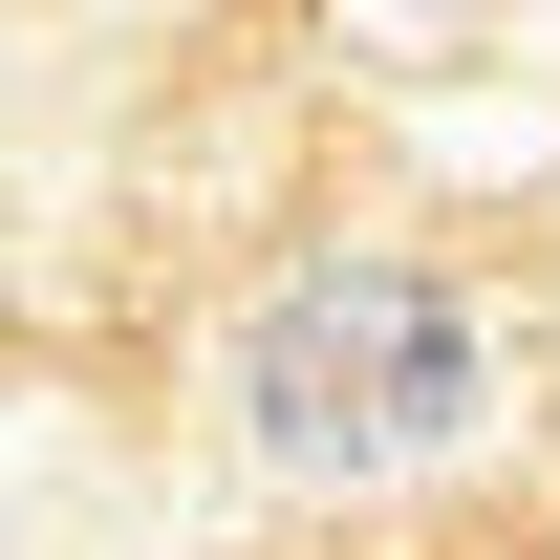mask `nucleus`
<instances>
[{
    "label": "nucleus",
    "mask_w": 560,
    "mask_h": 560,
    "mask_svg": "<svg viewBox=\"0 0 560 560\" xmlns=\"http://www.w3.org/2000/svg\"><path fill=\"white\" fill-rule=\"evenodd\" d=\"M475 410V324L431 302V280H302L259 324V431L324 475V453H431V431Z\"/></svg>",
    "instance_id": "nucleus-1"
}]
</instances>
